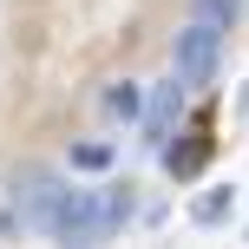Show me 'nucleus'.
<instances>
[{
	"mask_svg": "<svg viewBox=\"0 0 249 249\" xmlns=\"http://www.w3.org/2000/svg\"><path fill=\"white\" fill-rule=\"evenodd\" d=\"M124 223H131V184H105V190H72L53 236L59 243H105Z\"/></svg>",
	"mask_w": 249,
	"mask_h": 249,
	"instance_id": "1",
	"label": "nucleus"
},
{
	"mask_svg": "<svg viewBox=\"0 0 249 249\" xmlns=\"http://www.w3.org/2000/svg\"><path fill=\"white\" fill-rule=\"evenodd\" d=\"M216 66H223V20L197 13V20L171 39V72L184 79V92H197V86L216 79Z\"/></svg>",
	"mask_w": 249,
	"mask_h": 249,
	"instance_id": "2",
	"label": "nucleus"
},
{
	"mask_svg": "<svg viewBox=\"0 0 249 249\" xmlns=\"http://www.w3.org/2000/svg\"><path fill=\"white\" fill-rule=\"evenodd\" d=\"M66 197H72V190H66L53 171H26L20 184H13V216H20L26 230H39V236H53L59 216H66Z\"/></svg>",
	"mask_w": 249,
	"mask_h": 249,
	"instance_id": "3",
	"label": "nucleus"
},
{
	"mask_svg": "<svg viewBox=\"0 0 249 249\" xmlns=\"http://www.w3.org/2000/svg\"><path fill=\"white\" fill-rule=\"evenodd\" d=\"M177 118H184V79L158 86V99L144 105V144H151V151H171V131H177Z\"/></svg>",
	"mask_w": 249,
	"mask_h": 249,
	"instance_id": "4",
	"label": "nucleus"
},
{
	"mask_svg": "<svg viewBox=\"0 0 249 249\" xmlns=\"http://www.w3.org/2000/svg\"><path fill=\"white\" fill-rule=\"evenodd\" d=\"M230 210H236V184H216V190H203V197L190 203V216H197V223H223Z\"/></svg>",
	"mask_w": 249,
	"mask_h": 249,
	"instance_id": "5",
	"label": "nucleus"
},
{
	"mask_svg": "<svg viewBox=\"0 0 249 249\" xmlns=\"http://www.w3.org/2000/svg\"><path fill=\"white\" fill-rule=\"evenodd\" d=\"M105 112H112V118H138V112H144V92L124 79V86H112V92H105Z\"/></svg>",
	"mask_w": 249,
	"mask_h": 249,
	"instance_id": "6",
	"label": "nucleus"
},
{
	"mask_svg": "<svg viewBox=\"0 0 249 249\" xmlns=\"http://www.w3.org/2000/svg\"><path fill=\"white\" fill-rule=\"evenodd\" d=\"M203 158H210V144H203V138H190L184 151H164V164H171V177H190V171H197Z\"/></svg>",
	"mask_w": 249,
	"mask_h": 249,
	"instance_id": "7",
	"label": "nucleus"
},
{
	"mask_svg": "<svg viewBox=\"0 0 249 249\" xmlns=\"http://www.w3.org/2000/svg\"><path fill=\"white\" fill-rule=\"evenodd\" d=\"M105 164H112V144H99V138L92 144H72V171H105Z\"/></svg>",
	"mask_w": 249,
	"mask_h": 249,
	"instance_id": "8",
	"label": "nucleus"
},
{
	"mask_svg": "<svg viewBox=\"0 0 249 249\" xmlns=\"http://www.w3.org/2000/svg\"><path fill=\"white\" fill-rule=\"evenodd\" d=\"M236 7H243V0H197V13H210V20H223V26L236 20Z\"/></svg>",
	"mask_w": 249,
	"mask_h": 249,
	"instance_id": "9",
	"label": "nucleus"
}]
</instances>
